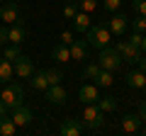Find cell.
<instances>
[{"label": "cell", "mask_w": 146, "mask_h": 136, "mask_svg": "<svg viewBox=\"0 0 146 136\" xmlns=\"http://www.w3.org/2000/svg\"><path fill=\"white\" fill-rule=\"evenodd\" d=\"M93 83L98 85V88H110V85L115 83V78H112V71H105V68H102V71H100V75L93 80Z\"/></svg>", "instance_id": "obj_21"}, {"label": "cell", "mask_w": 146, "mask_h": 136, "mask_svg": "<svg viewBox=\"0 0 146 136\" xmlns=\"http://www.w3.org/2000/svg\"><path fill=\"white\" fill-rule=\"evenodd\" d=\"M98 63H100V68H105V71H112V73H115L117 68L124 63V58H122V53L117 51L115 46H105V49H100Z\"/></svg>", "instance_id": "obj_2"}, {"label": "cell", "mask_w": 146, "mask_h": 136, "mask_svg": "<svg viewBox=\"0 0 146 136\" xmlns=\"http://www.w3.org/2000/svg\"><path fill=\"white\" fill-rule=\"evenodd\" d=\"M107 29L112 32V34H117V37H122V34L127 32V17L124 15H115L107 22Z\"/></svg>", "instance_id": "obj_16"}, {"label": "cell", "mask_w": 146, "mask_h": 136, "mask_svg": "<svg viewBox=\"0 0 146 136\" xmlns=\"http://www.w3.org/2000/svg\"><path fill=\"white\" fill-rule=\"evenodd\" d=\"M0 100H3V102H5V107L12 112L17 105H22V102H25V90H22L20 85H5V88H3V92H0Z\"/></svg>", "instance_id": "obj_4"}, {"label": "cell", "mask_w": 146, "mask_h": 136, "mask_svg": "<svg viewBox=\"0 0 146 136\" xmlns=\"http://www.w3.org/2000/svg\"><path fill=\"white\" fill-rule=\"evenodd\" d=\"M46 71V78H49V85H56V83H61V78H63V73L58 71V68H44Z\"/></svg>", "instance_id": "obj_27"}, {"label": "cell", "mask_w": 146, "mask_h": 136, "mask_svg": "<svg viewBox=\"0 0 146 136\" xmlns=\"http://www.w3.org/2000/svg\"><path fill=\"white\" fill-rule=\"evenodd\" d=\"M68 49H71V61H85L90 46H88L85 39H73V42L68 44Z\"/></svg>", "instance_id": "obj_8"}, {"label": "cell", "mask_w": 146, "mask_h": 136, "mask_svg": "<svg viewBox=\"0 0 146 136\" xmlns=\"http://www.w3.org/2000/svg\"><path fill=\"white\" fill-rule=\"evenodd\" d=\"M127 83H129V88H146V73L144 71H129L127 73Z\"/></svg>", "instance_id": "obj_19"}, {"label": "cell", "mask_w": 146, "mask_h": 136, "mask_svg": "<svg viewBox=\"0 0 146 136\" xmlns=\"http://www.w3.org/2000/svg\"><path fill=\"white\" fill-rule=\"evenodd\" d=\"M15 3H20V0H15Z\"/></svg>", "instance_id": "obj_40"}, {"label": "cell", "mask_w": 146, "mask_h": 136, "mask_svg": "<svg viewBox=\"0 0 146 136\" xmlns=\"http://www.w3.org/2000/svg\"><path fill=\"white\" fill-rule=\"evenodd\" d=\"M12 66H15V75L17 78H32V75H34V61H32L29 56H25V53H20Z\"/></svg>", "instance_id": "obj_7"}, {"label": "cell", "mask_w": 146, "mask_h": 136, "mask_svg": "<svg viewBox=\"0 0 146 136\" xmlns=\"http://www.w3.org/2000/svg\"><path fill=\"white\" fill-rule=\"evenodd\" d=\"M3 3H5V0H0V5H3Z\"/></svg>", "instance_id": "obj_39"}, {"label": "cell", "mask_w": 146, "mask_h": 136, "mask_svg": "<svg viewBox=\"0 0 146 136\" xmlns=\"http://www.w3.org/2000/svg\"><path fill=\"white\" fill-rule=\"evenodd\" d=\"M10 119L17 124V129H20V126H27V124L32 121V110L22 102V105H17L15 110H12V117H10Z\"/></svg>", "instance_id": "obj_11"}, {"label": "cell", "mask_w": 146, "mask_h": 136, "mask_svg": "<svg viewBox=\"0 0 146 136\" xmlns=\"http://www.w3.org/2000/svg\"><path fill=\"white\" fill-rule=\"evenodd\" d=\"M44 95H46V102H51V105H63V102H66V97H68V92L61 88V83L49 85V88L44 90Z\"/></svg>", "instance_id": "obj_9"}, {"label": "cell", "mask_w": 146, "mask_h": 136, "mask_svg": "<svg viewBox=\"0 0 146 136\" xmlns=\"http://www.w3.org/2000/svg\"><path fill=\"white\" fill-rule=\"evenodd\" d=\"M15 131H17V124L12 119H7V117L0 119V136H12Z\"/></svg>", "instance_id": "obj_22"}, {"label": "cell", "mask_w": 146, "mask_h": 136, "mask_svg": "<svg viewBox=\"0 0 146 136\" xmlns=\"http://www.w3.org/2000/svg\"><path fill=\"white\" fill-rule=\"evenodd\" d=\"M136 114L141 117V121H146V102H141V107H139V112Z\"/></svg>", "instance_id": "obj_34"}, {"label": "cell", "mask_w": 146, "mask_h": 136, "mask_svg": "<svg viewBox=\"0 0 146 136\" xmlns=\"http://www.w3.org/2000/svg\"><path fill=\"white\" fill-rule=\"evenodd\" d=\"M73 27L78 32H88V27H90V12H83L80 10L78 15L73 17Z\"/></svg>", "instance_id": "obj_20"}, {"label": "cell", "mask_w": 146, "mask_h": 136, "mask_svg": "<svg viewBox=\"0 0 146 136\" xmlns=\"http://www.w3.org/2000/svg\"><path fill=\"white\" fill-rule=\"evenodd\" d=\"M139 68L146 73V53H141V58H139Z\"/></svg>", "instance_id": "obj_36"}, {"label": "cell", "mask_w": 146, "mask_h": 136, "mask_svg": "<svg viewBox=\"0 0 146 136\" xmlns=\"http://www.w3.org/2000/svg\"><path fill=\"white\" fill-rule=\"evenodd\" d=\"M27 39V27H25V20L10 24V32H7V44H22Z\"/></svg>", "instance_id": "obj_10"}, {"label": "cell", "mask_w": 146, "mask_h": 136, "mask_svg": "<svg viewBox=\"0 0 146 136\" xmlns=\"http://www.w3.org/2000/svg\"><path fill=\"white\" fill-rule=\"evenodd\" d=\"M76 5H78L83 12H93V10H95V5H98V0H78Z\"/></svg>", "instance_id": "obj_29"}, {"label": "cell", "mask_w": 146, "mask_h": 136, "mask_svg": "<svg viewBox=\"0 0 146 136\" xmlns=\"http://www.w3.org/2000/svg\"><path fill=\"white\" fill-rule=\"evenodd\" d=\"M95 105H98L102 112H115V110H117V100H115V97H98Z\"/></svg>", "instance_id": "obj_23"}, {"label": "cell", "mask_w": 146, "mask_h": 136, "mask_svg": "<svg viewBox=\"0 0 146 136\" xmlns=\"http://www.w3.org/2000/svg\"><path fill=\"white\" fill-rule=\"evenodd\" d=\"M119 126H122V131H127V134H136V131H141V117L139 114H124Z\"/></svg>", "instance_id": "obj_14"}, {"label": "cell", "mask_w": 146, "mask_h": 136, "mask_svg": "<svg viewBox=\"0 0 146 136\" xmlns=\"http://www.w3.org/2000/svg\"><path fill=\"white\" fill-rule=\"evenodd\" d=\"M115 49L122 53V58L124 61H129V63H139V58H141V46H136V44H131L129 39H122V42H117L115 44Z\"/></svg>", "instance_id": "obj_5"}, {"label": "cell", "mask_w": 146, "mask_h": 136, "mask_svg": "<svg viewBox=\"0 0 146 136\" xmlns=\"http://www.w3.org/2000/svg\"><path fill=\"white\" fill-rule=\"evenodd\" d=\"M29 85H32V90H39V92H44V90L49 88V78H46V71H36V73L32 75Z\"/></svg>", "instance_id": "obj_18"}, {"label": "cell", "mask_w": 146, "mask_h": 136, "mask_svg": "<svg viewBox=\"0 0 146 136\" xmlns=\"http://www.w3.org/2000/svg\"><path fill=\"white\" fill-rule=\"evenodd\" d=\"M7 32H10V24L3 22V24H0V46H5V44H7Z\"/></svg>", "instance_id": "obj_31"}, {"label": "cell", "mask_w": 146, "mask_h": 136, "mask_svg": "<svg viewBox=\"0 0 146 136\" xmlns=\"http://www.w3.org/2000/svg\"><path fill=\"white\" fill-rule=\"evenodd\" d=\"M66 3H78V0H66Z\"/></svg>", "instance_id": "obj_38"}, {"label": "cell", "mask_w": 146, "mask_h": 136, "mask_svg": "<svg viewBox=\"0 0 146 136\" xmlns=\"http://www.w3.org/2000/svg\"><path fill=\"white\" fill-rule=\"evenodd\" d=\"M83 124H80L78 119H63L61 126H58V134L61 136H80L83 134Z\"/></svg>", "instance_id": "obj_12"}, {"label": "cell", "mask_w": 146, "mask_h": 136, "mask_svg": "<svg viewBox=\"0 0 146 136\" xmlns=\"http://www.w3.org/2000/svg\"><path fill=\"white\" fill-rule=\"evenodd\" d=\"M78 97H80V102H85V105H90V102H98V97H100L98 85H95V83H85V85H80Z\"/></svg>", "instance_id": "obj_13"}, {"label": "cell", "mask_w": 146, "mask_h": 136, "mask_svg": "<svg viewBox=\"0 0 146 136\" xmlns=\"http://www.w3.org/2000/svg\"><path fill=\"white\" fill-rule=\"evenodd\" d=\"M51 58H54V61H58V63H68V61H71V49H68V44L58 42L56 46L51 49Z\"/></svg>", "instance_id": "obj_17"}, {"label": "cell", "mask_w": 146, "mask_h": 136, "mask_svg": "<svg viewBox=\"0 0 146 136\" xmlns=\"http://www.w3.org/2000/svg\"><path fill=\"white\" fill-rule=\"evenodd\" d=\"M83 121H85V126H88L90 131H98V129H102V124H105V112L100 110L95 102H90L83 110Z\"/></svg>", "instance_id": "obj_3"}, {"label": "cell", "mask_w": 146, "mask_h": 136, "mask_svg": "<svg viewBox=\"0 0 146 136\" xmlns=\"http://www.w3.org/2000/svg\"><path fill=\"white\" fill-rule=\"evenodd\" d=\"M100 71H102L100 63H88V66L83 68V78H85V80H95V78L100 75Z\"/></svg>", "instance_id": "obj_25"}, {"label": "cell", "mask_w": 146, "mask_h": 136, "mask_svg": "<svg viewBox=\"0 0 146 136\" xmlns=\"http://www.w3.org/2000/svg\"><path fill=\"white\" fill-rule=\"evenodd\" d=\"M0 20L5 22V24H15V22L22 20L20 7H17L15 0H7V3H3V5H0Z\"/></svg>", "instance_id": "obj_6"}, {"label": "cell", "mask_w": 146, "mask_h": 136, "mask_svg": "<svg viewBox=\"0 0 146 136\" xmlns=\"http://www.w3.org/2000/svg\"><path fill=\"white\" fill-rule=\"evenodd\" d=\"M76 15H78V5H76V3H66V7H63V17H66V20H73Z\"/></svg>", "instance_id": "obj_28"}, {"label": "cell", "mask_w": 146, "mask_h": 136, "mask_svg": "<svg viewBox=\"0 0 146 136\" xmlns=\"http://www.w3.org/2000/svg\"><path fill=\"white\" fill-rule=\"evenodd\" d=\"M20 53H22L20 44H5V49H3V58H7V61H15Z\"/></svg>", "instance_id": "obj_24"}, {"label": "cell", "mask_w": 146, "mask_h": 136, "mask_svg": "<svg viewBox=\"0 0 146 136\" xmlns=\"http://www.w3.org/2000/svg\"><path fill=\"white\" fill-rule=\"evenodd\" d=\"M144 90H146V88H144Z\"/></svg>", "instance_id": "obj_41"}, {"label": "cell", "mask_w": 146, "mask_h": 136, "mask_svg": "<svg viewBox=\"0 0 146 136\" xmlns=\"http://www.w3.org/2000/svg\"><path fill=\"white\" fill-rule=\"evenodd\" d=\"M58 39H61V44H71L73 42V39H76V37H73V32H61V37H58Z\"/></svg>", "instance_id": "obj_33"}, {"label": "cell", "mask_w": 146, "mask_h": 136, "mask_svg": "<svg viewBox=\"0 0 146 136\" xmlns=\"http://www.w3.org/2000/svg\"><path fill=\"white\" fill-rule=\"evenodd\" d=\"M131 7L136 15H146V0H131Z\"/></svg>", "instance_id": "obj_30"}, {"label": "cell", "mask_w": 146, "mask_h": 136, "mask_svg": "<svg viewBox=\"0 0 146 136\" xmlns=\"http://www.w3.org/2000/svg\"><path fill=\"white\" fill-rule=\"evenodd\" d=\"M131 32H141V34L146 32V15H136L131 20Z\"/></svg>", "instance_id": "obj_26"}, {"label": "cell", "mask_w": 146, "mask_h": 136, "mask_svg": "<svg viewBox=\"0 0 146 136\" xmlns=\"http://www.w3.org/2000/svg\"><path fill=\"white\" fill-rule=\"evenodd\" d=\"M119 5H122V0H105V10H107V12L119 10Z\"/></svg>", "instance_id": "obj_32"}, {"label": "cell", "mask_w": 146, "mask_h": 136, "mask_svg": "<svg viewBox=\"0 0 146 136\" xmlns=\"http://www.w3.org/2000/svg\"><path fill=\"white\" fill-rule=\"evenodd\" d=\"M85 42H88V46H93V49H105V46H110V42H112V32L107 29V24H93V27H88V32H85Z\"/></svg>", "instance_id": "obj_1"}, {"label": "cell", "mask_w": 146, "mask_h": 136, "mask_svg": "<svg viewBox=\"0 0 146 136\" xmlns=\"http://www.w3.org/2000/svg\"><path fill=\"white\" fill-rule=\"evenodd\" d=\"M12 78H15V66H12V61H7V58H0V85L10 83Z\"/></svg>", "instance_id": "obj_15"}, {"label": "cell", "mask_w": 146, "mask_h": 136, "mask_svg": "<svg viewBox=\"0 0 146 136\" xmlns=\"http://www.w3.org/2000/svg\"><path fill=\"white\" fill-rule=\"evenodd\" d=\"M7 112H10V110H7V107H5V102L0 100V119H3V117H7Z\"/></svg>", "instance_id": "obj_35"}, {"label": "cell", "mask_w": 146, "mask_h": 136, "mask_svg": "<svg viewBox=\"0 0 146 136\" xmlns=\"http://www.w3.org/2000/svg\"><path fill=\"white\" fill-rule=\"evenodd\" d=\"M141 51L146 53V37H141Z\"/></svg>", "instance_id": "obj_37"}]
</instances>
